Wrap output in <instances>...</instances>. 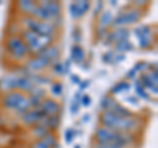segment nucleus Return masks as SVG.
Masks as SVG:
<instances>
[{
  "instance_id": "32",
  "label": "nucleus",
  "mask_w": 158,
  "mask_h": 148,
  "mask_svg": "<svg viewBox=\"0 0 158 148\" xmlns=\"http://www.w3.org/2000/svg\"><path fill=\"white\" fill-rule=\"evenodd\" d=\"M50 72L54 77H61L63 76V74H66L65 73V67H63V63L61 61H57V62H54L53 65H50Z\"/></svg>"
},
{
  "instance_id": "16",
  "label": "nucleus",
  "mask_w": 158,
  "mask_h": 148,
  "mask_svg": "<svg viewBox=\"0 0 158 148\" xmlns=\"http://www.w3.org/2000/svg\"><path fill=\"white\" fill-rule=\"evenodd\" d=\"M38 54L46 62H49V65H53L54 62L59 61V56H61V48H59L58 44L54 42V44H52V45H49L48 48H45L42 52H40Z\"/></svg>"
},
{
  "instance_id": "6",
  "label": "nucleus",
  "mask_w": 158,
  "mask_h": 148,
  "mask_svg": "<svg viewBox=\"0 0 158 148\" xmlns=\"http://www.w3.org/2000/svg\"><path fill=\"white\" fill-rule=\"evenodd\" d=\"M145 16V9L135 8L127 4L118 11L112 21V28H129L132 25H137Z\"/></svg>"
},
{
  "instance_id": "9",
  "label": "nucleus",
  "mask_w": 158,
  "mask_h": 148,
  "mask_svg": "<svg viewBox=\"0 0 158 148\" xmlns=\"http://www.w3.org/2000/svg\"><path fill=\"white\" fill-rule=\"evenodd\" d=\"M131 37V29L129 28H111L107 32L103 45L106 46H113L115 44L120 42L123 40H129Z\"/></svg>"
},
{
  "instance_id": "27",
  "label": "nucleus",
  "mask_w": 158,
  "mask_h": 148,
  "mask_svg": "<svg viewBox=\"0 0 158 148\" xmlns=\"http://www.w3.org/2000/svg\"><path fill=\"white\" fill-rule=\"evenodd\" d=\"M48 134H50V132H49V130L42 124V123H38V124H36V126H33V127L29 128V135L33 137V140L41 139V137H44V136L48 135Z\"/></svg>"
},
{
  "instance_id": "25",
  "label": "nucleus",
  "mask_w": 158,
  "mask_h": 148,
  "mask_svg": "<svg viewBox=\"0 0 158 148\" xmlns=\"http://www.w3.org/2000/svg\"><path fill=\"white\" fill-rule=\"evenodd\" d=\"M48 89H49V94H50V97L54 98V99H59V98L63 95V90H65L63 83L59 80H53L50 85L48 86Z\"/></svg>"
},
{
  "instance_id": "41",
  "label": "nucleus",
  "mask_w": 158,
  "mask_h": 148,
  "mask_svg": "<svg viewBox=\"0 0 158 148\" xmlns=\"http://www.w3.org/2000/svg\"><path fill=\"white\" fill-rule=\"evenodd\" d=\"M125 101H127V102H129L131 105H133V106H137L138 103H140V101H138L135 95H128V97L125 98Z\"/></svg>"
},
{
  "instance_id": "5",
  "label": "nucleus",
  "mask_w": 158,
  "mask_h": 148,
  "mask_svg": "<svg viewBox=\"0 0 158 148\" xmlns=\"http://www.w3.org/2000/svg\"><path fill=\"white\" fill-rule=\"evenodd\" d=\"M19 24L23 29L37 33L40 36L53 37V38L58 37L59 28H57L52 21H41V20H37V19L31 17V16H20Z\"/></svg>"
},
{
  "instance_id": "18",
  "label": "nucleus",
  "mask_w": 158,
  "mask_h": 148,
  "mask_svg": "<svg viewBox=\"0 0 158 148\" xmlns=\"http://www.w3.org/2000/svg\"><path fill=\"white\" fill-rule=\"evenodd\" d=\"M69 60L71 61V63H75L78 66H81L86 61V52L81 44H74L70 48V58Z\"/></svg>"
},
{
  "instance_id": "21",
  "label": "nucleus",
  "mask_w": 158,
  "mask_h": 148,
  "mask_svg": "<svg viewBox=\"0 0 158 148\" xmlns=\"http://www.w3.org/2000/svg\"><path fill=\"white\" fill-rule=\"evenodd\" d=\"M131 89H132V82H128L125 80H121V81L115 82L110 87V93H108V94L112 95V97H117V95L125 94V93H128Z\"/></svg>"
},
{
  "instance_id": "37",
  "label": "nucleus",
  "mask_w": 158,
  "mask_h": 148,
  "mask_svg": "<svg viewBox=\"0 0 158 148\" xmlns=\"http://www.w3.org/2000/svg\"><path fill=\"white\" fill-rule=\"evenodd\" d=\"M107 32L108 31H106V29H100V28H96L95 27V38H96V41H102L103 42Z\"/></svg>"
},
{
  "instance_id": "15",
  "label": "nucleus",
  "mask_w": 158,
  "mask_h": 148,
  "mask_svg": "<svg viewBox=\"0 0 158 148\" xmlns=\"http://www.w3.org/2000/svg\"><path fill=\"white\" fill-rule=\"evenodd\" d=\"M59 148V143H58V137L57 134H50L45 135L41 139H36L33 140L31 144H29V148Z\"/></svg>"
},
{
  "instance_id": "17",
  "label": "nucleus",
  "mask_w": 158,
  "mask_h": 148,
  "mask_svg": "<svg viewBox=\"0 0 158 148\" xmlns=\"http://www.w3.org/2000/svg\"><path fill=\"white\" fill-rule=\"evenodd\" d=\"M113 17H115V13H113L112 9H103V12L95 19L96 20L95 27L100 28V29H106V31H110L112 28Z\"/></svg>"
},
{
  "instance_id": "11",
  "label": "nucleus",
  "mask_w": 158,
  "mask_h": 148,
  "mask_svg": "<svg viewBox=\"0 0 158 148\" xmlns=\"http://www.w3.org/2000/svg\"><path fill=\"white\" fill-rule=\"evenodd\" d=\"M37 108L42 112L44 116H52V115H59L62 105L58 99H54L52 97H46L41 101Z\"/></svg>"
},
{
  "instance_id": "46",
  "label": "nucleus",
  "mask_w": 158,
  "mask_h": 148,
  "mask_svg": "<svg viewBox=\"0 0 158 148\" xmlns=\"http://www.w3.org/2000/svg\"><path fill=\"white\" fill-rule=\"evenodd\" d=\"M73 148H82V146H81V144H75V146H74Z\"/></svg>"
},
{
  "instance_id": "43",
  "label": "nucleus",
  "mask_w": 158,
  "mask_h": 148,
  "mask_svg": "<svg viewBox=\"0 0 158 148\" xmlns=\"http://www.w3.org/2000/svg\"><path fill=\"white\" fill-rule=\"evenodd\" d=\"M90 118H91V116H90V114H85V115H83V116H82V119H81V122H82V123H87L88 120H90Z\"/></svg>"
},
{
  "instance_id": "2",
  "label": "nucleus",
  "mask_w": 158,
  "mask_h": 148,
  "mask_svg": "<svg viewBox=\"0 0 158 148\" xmlns=\"http://www.w3.org/2000/svg\"><path fill=\"white\" fill-rule=\"evenodd\" d=\"M136 135L115 131L107 127L98 126L92 132V143L99 146H107L113 148H128L135 144Z\"/></svg>"
},
{
  "instance_id": "1",
  "label": "nucleus",
  "mask_w": 158,
  "mask_h": 148,
  "mask_svg": "<svg viewBox=\"0 0 158 148\" xmlns=\"http://www.w3.org/2000/svg\"><path fill=\"white\" fill-rule=\"evenodd\" d=\"M99 126L107 127L115 131L125 132V134H133L136 135L138 131H141L142 126V118L133 115L129 118H123L112 114L110 111H100L99 114Z\"/></svg>"
},
{
  "instance_id": "12",
  "label": "nucleus",
  "mask_w": 158,
  "mask_h": 148,
  "mask_svg": "<svg viewBox=\"0 0 158 148\" xmlns=\"http://www.w3.org/2000/svg\"><path fill=\"white\" fill-rule=\"evenodd\" d=\"M44 118L45 116H44V114L38 108H31V110H28L27 112H24L21 116H19V122L21 126L31 128L33 126L38 124V123H41Z\"/></svg>"
},
{
  "instance_id": "24",
  "label": "nucleus",
  "mask_w": 158,
  "mask_h": 148,
  "mask_svg": "<svg viewBox=\"0 0 158 148\" xmlns=\"http://www.w3.org/2000/svg\"><path fill=\"white\" fill-rule=\"evenodd\" d=\"M41 123L45 126L49 132H53V134H57V130L59 124H61V116L59 115H52V116H45L41 120Z\"/></svg>"
},
{
  "instance_id": "7",
  "label": "nucleus",
  "mask_w": 158,
  "mask_h": 148,
  "mask_svg": "<svg viewBox=\"0 0 158 148\" xmlns=\"http://www.w3.org/2000/svg\"><path fill=\"white\" fill-rule=\"evenodd\" d=\"M19 36L23 38L24 42H25L29 54H38L45 48L54 44L57 40V38H53V37L40 36L37 33H33V32L27 31V29H23V28L19 29Z\"/></svg>"
},
{
  "instance_id": "28",
  "label": "nucleus",
  "mask_w": 158,
  "mask_h": 148,
  "mask_svg": "<svg viewBox=\"0 0 158 148\" xmlns=\"http://www.w3.org/2000/svg\"><path fill=\"white\" fill-rule=\"evenodd\" d=\"M115 101H116V98L110 95V94L103 95L100 98V101H99V108H100V111H108Z\"/></svg>"
},
{
  "instance_id": "26",
  "label": "nucleus",
  "mask_w": 158,
  "mask_h": 148,
  "mask_svg": "<svg viewBox=\"0 0 158 148\" xmlns=\"http://www.w3.org/2000/svg\"><path fill=\"white\" fill-rule=\"evenodd\" d=\"M112 49L115 50L116 53H120V54H125L127 56V53H129L132 52L133 49H135V45H133V42L131 40H123L120 42H117L115 44V45L112 46Z\"/></svg>"
},
{
  "instance_id": "35",
  "label": "nucleus",
  "mask_w": 158,
  "mask_h": 148,
  "mask_svg": "<svg viewBox=\"0 0 158 148\" xmlns=\"http://www.w3.org/2000/svg\"><path fill=\"white\" fill-rule=\"evenodd\" d=\"M79 108H81L79 101H77V99H74V98H73L70 106H69V111H70V114H71V115H77L78 112H79Z\"/></svg>"
},
{
  "instance_id": "3",
  "label": "nucleus",
  "mask_w": 158,
  "mask_h": 148,
  "mask_svg": "<svg viewBox=\"0 0 158 148\" xmlns=\"http://www.w3.org/2000/svg\"><path fill=\"white\" fill-rule=\"evenodd\" d=\"M0 107L16 116H21L24 112L31 110L28 95L20 91H8L0 95Z\"/></svg>"
},
{
  "instance_id": "34",
  "label": "nucleus",
  "mask_w": 158,
  "mask_h": 148,
  "mask_svg": "<svg viewBox=\"0 0 158 148\" xmlns=\"http://www.w3.org/2000/svg\"><path fill=\"white\" fill-rule=\"evenodd\" d=\"M92 103V98L90 94H87V93H83L82 97H81V101H79V105H81V107H90Z\"/></svg>"
},
{
  "instance_id": "40",
  "label": "nucleus",
  "mask_w": 158,
  "mask_h": 148,
  "mask_svg": "<svg viewBox=\"0 0 158 148\" xmlns=\"http://www.w3.org/2000/svg\"><path fill=\"white\" fill-rule=\"evenodd\" d=\"M125 58H127L125 54L116 53V56H115V62H113V65H117V63H120V62H124V61H125Z\"/></svg>"
},
{
  "instance_id": "33",
  "label": "nucleus",
  "mask_w": 158,
  "mask_h": 148,
  "mask_svg": "<svg viewBox=\"0 0 158 148\" xmlns=\"http://www.w3.org/2000/svg\"><path fill=\"white\" fill-rule=\"evenodd\" d=\"M103 9H104V3H103V2H96V3L91 7L92 16L96 19V17L99 16V15H100V13L103 12Z\"/></svg>"
},
{
  "instance_id": "31",
  "label": "nucleus",
  "mask_w": 158,
  "mask_h": 148,
  "mask_svg": "<svg viewBox=\"0 0 158 148\" xmlns=\"http://www.w3.org/2000/svg\"><path fill=\"white\" fill-rule=\"evenodd\" d=\"M77 135H78V131L74 127L66 128L65 132H63V139H65V143L66 144H71V143L74 141V139L77 137Z\"/></svg>"
},
{
  "instance_id": "39",
  "label": "nucleus",
  "mask_w": 158,
  "mask_h": 148,
  "mask_svg": "<svg viewBox=\"0 0 158 148\" xmlns=\"http://www.w3.org/2000/svg\"><path fill=\"white\" fill-rule=\"evenodd\" d=\"M69 77H70V82L73 83V85H79V82L82 81V78L79 77L78 74H74V73H71Z\"/></svg>"
},
{
  "instance_id": "14",
  "label": "nucleus",
  "mask_w": 158,
  "mask_h": 148,
  "mask_svg": "<svg viewBox=\"0 0 158 148\" xmlns=\"http://www.w3.org/2000/svg\"><path fill=\"white\" fill-rule=\"evenodd\" d=\"M17 80H19V73H11V74H4L0 77V93L8 91H17Z\"/></svg>"
},
{
  "instance_id": "13",
  "label": "nucleus",
  "mask_w": 158,
  "mask_h": 148,
  "mask_svg": "<svg viewBox=\"0 0 158 148\" xmlns=\"http://www.w3.org/2000/svg\"><path fill=\"white\" fill-rule=\"evenodd\" d=\"M37 3L49 15L52 21H54L58 17H62V3L61 2H56V0H41V2H37Z\"/></svg>"
},
{
  "instance_id": "36",
  "label": "nucleus",
  "mask_w": 158,
  "mask_h": 148,
  "mask_svg": "<svg viewBox=\"0 0 158 148\" xmlns=\"http://www.w3.org/2000/svg\"><path fill=\"white\" fill-rule=\"evenodd\" d=\"M71 38H73L74 44H81V40H82V32H81V29H79V27H75V28L73 29Z\"/></svg>"
},
{
  "instance_id": "42",
  "label": "nucleus",
  "mask_w": 158,
  "mask_h": 148,
  "mask_svg": "<svg viewBox=\"0 0 158 148\" xmlns=\"http://www.w3.org/2000/svg\"><path fill=\"white\" fill-rule=\"evenodd\" d=\"M62 63H63V67H65V73H69V72H70V69H71V61L67 58V60H65Z\"/></svg>"
},
{
  "instance_id": "19",
  "label": "nucleus",
  "mask_w": 158,
  "mask_h": 148,
  "mask_svg": "<svg viewBox=\"0 0 158 148\" xmlns=\"http://www.w3.org/2000/svg\"><path fill=\"white\" fill-rule=\"evenodd\" d=\"M137 80L140 81L141 85L146 89V91L149 93V94H153L154 97L158 95V83L153 82V80L149 77V74H148V73H141V74H138Z\"/></svg>"
},
{
  "instance_id": "45",
  "label": "nucleus",
  "mask_w": 158,
  "mask_h": 148,
  "mask_svg": "<svg viewBox=\"0 0 158 148\" xmlns=\"http://www.w3.org/2000/svg\"><path fill=\"white\" fill-rule=\"evenodd\" d=\"M108 4H110V7H117V6H118V3L116 2V0H111V2L108 3Z\"/></svg>"
},
{
  "instance_id": "30",
  "label": "nucleus",
  "mask_w": 158,
  "mask_h": 148,
  "mask_svg": "<svg viewBox=\"0 0 158 148\" xmlns=\"http://www.w3.org/2000/svg\"><path fill=\"white\" fill-rule=\"evenodd\" d=\"M115 56H116V52L113 49H108V50H106L102 54V62L106 63V65H113Z\"/></svg>"
},
{
  "instance_id": "29",
  "label": "nucleus",
  "mask_w": 158,
  "mask_h": 148,
  "mask_svg": "<svg viewBox=\"0 0 158 148\" xmlns=\"http://www.w3.org/2000/svg\"><path fill=\"white\" fill-rule=\"evenodd\" d=\"M27 95H32V97L38 98V99H44V98L48 97V89L42 86H33V89Z\"/></svg>"
},
{
  "instance_id": "8",
  "label": "nucleus",
  "mask_w": 158,
  "mask_h": 148,
  "mask_svg": "<svg viewBox=\"0 0 158 148\" xmlns=\"http://www.w3.org/2000/svg\"><path fill=\"white\" fill-rule=\"evenodd\" d=\"M131 34H133L137 46L142 50H148L156 44V29L150 24H137L131 31Z\"/></svg>"
},
{
  "instance_id": "23",
  "label": "nucleus",
  "mask_w": 158,
  "mask_h": 148,
  "mask_svg": "<svg viewBox=\"0 0 158 148\" xmlns=\"http://www.w3.org/2000/svg\"><path fill=\"white\" fill-rule=\"evenodd\" d=\"M133 90H135V97L137 98L138 101H145V102H150L152 101V97H150V94L146 91V89L140 83V81L138 80H135L133 81Z\"/></svg>"
},
{
  "instance_id": "4",
  "label": "nucleus",
  "mask_w": 158,
  "mask_h": 148,
  "mask_svg": "<svg viewBox=\"0 0 158 148\" xmlns=\"http://www.w3.org/2000/svg\"><path fill=\"white\" fill-rule=\"evenodd\" d=\"M3 49H4V54H6L12 62L23 63L31 56L28 52L25 42L19 36V33L7 34L3 41Z\"/></svg>"
},
{
  "instance_id": "22",
  "label": "nucleus",
  "mask_w": 158,
  "mask_h": 148,
  "mask_svg": "<svg viewBox=\"0 0 158 148\" xmlns=\"http://www.w3.org/2000/svg\"><path fill=\"white\" fill-rule=\"evenodd\" d=\"M108 111L112 112V114H115V115H117V116H123V118H129V116L135 115V112H133L129 107L123 105V103L118 102L117 99L113 102V105L111 106V108Z\"/></svg>"
},
{
  "instance_id": "10",
  "label": "nucleus",
  "mask_w": 158,
  "mask_h": 148,
  "mask_svg": "<svg viewBox=\"0 0 158 148\" xmlns=\"http://www.w3.org/2000/svg\"><path fill=\"white\" fill-rule=\"evenodd\" d=\"M92 3L88 0H79V2H71L69 4V15L73 20H79L85 15L91 11Z\"/></svg>"
},
{
  "instance_id": "38",
  "label": "nucleus",
  "mask_w": 158,
  "mask_h": 148,
  "mask_svg": "<svg viewBox=\"0 0 158 148\" xmlns=\"http://www.w3.org/2000/svg\"><path fill=\"white\" fill-rule=\"evenodd\" d=\"M90 85H91V81L90 80H82L81 82H79V85H78L79 86L78 90L81 91V93H83L86 89H88V86H90Z\"/></svg>"
},
{
  "instance_id": "44",
  "label": "nucleus",
  "mask_w": 158,
  "mask_h": 148,
  "mask_svg": "<svg viewBox=\"0 0 158 148\" xmlns=\"http://www.w3.org/2000/svg\"><path fill=\"white\" fill-rule=\"evenodd\" d=\"M90 148H113V147H107V146H99V144H91V147Z\"/></svg>"
},
{
  "instance_id": "20",
  "label": "nucleus",
  "mask_w": 158,
  "mask_h": 148,
  "mask_svg": "<svg viewBox=\"0 0 158 148\" xmlns=\"http://www.w3.org/2000/svg\"><path fill=\"white\" fill-rule=\"evenodd\" d=\"M37 2H32V0H20L13 4L16 11H19L20 16H32V12L34 7H36Z\"/></svg>"
}]
</instances>
